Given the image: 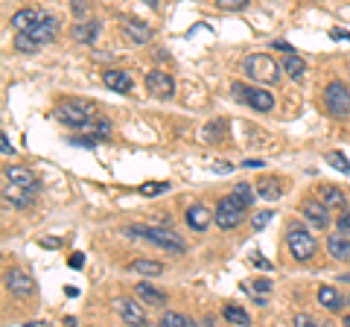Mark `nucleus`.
<instances>
[{"label": "nucleus", "mask_w": 350, "mask_h": 327, "mask_svg": "<svg viewBox=\"0 0 350 327\" xmlns=\"http://www.w3.org/2000/svg\"><path fill=\"white\" fill-rule=\"evenodd\" d=\"M53 117L59 120V123L70 126V129H94L96 126V112L91 103H82V100H68L56 105V112H53Z\"/></svg>", "instance_id": "f257e3e1"}, {"label": "nucleus", "mask_w": 350, "mask_h": 327, "mask_svg": "<svg viewBox=\"0 0 350 327\" xmlns=\"http://www.w3.org/2000/svg\"><path fill=\"white\" fill-rule=\"evenodd\" d=\"M126 234L146 239V243L163 248V252H175V254H184V252H187L184 239H181L178 234H175V231H167V228H144V225H131V228H126Z\"/></svg>", "instance_id": "f03ea898"}, {"label": "nucleus", "mask_w": 350, "mask_h": 327, "mask_svg": "<svg viewBox=\"0 0 350 327\" xmlns=\"http://www.w3.org/2000/svg\"><path fill=\"white\" fill-rule=\"evenodd\" d=\"M286 246H289V252H292V257L298 260V263H306V260H312L315 252H319V243H315V237L306 231L301 222H292V225L286 228Z\"/></svg>", "instance_id": "7ed1b4c3"}, {"label": "nucleus", "mask_w": 350, "mask_h": 327, "mask_svg": "<svg viewBox=\"0 0 350 327\" xmlns=\"http://www.w3.org/2000/svg\"><path fill=\"white\" fill-rule=\"evenodd\" d=\"M245 73L251 76L254 82H262V85H275L280 79V64L269 56V53H251V56H245L243 62Z\"/></svg>", "instance_id": "20e7f679"}, {"label": "nucleus", "mask_w": 350, "mask_h": 327, "mask_svg": "<svg viewBox=\"0 0 350 327\" xmlns=\"http://www.w3.org/2000/svg\"><path fill=\"white\" fill-rule=\"evenodd\" d=\"M245 208H248V205L239 199L237 193L222 196V199H219V205H216V225L222 228V231H231V228H237L239 222H243Z\"/></svg>", "instance_id": "39448f33"}, {"label": "nucleus", "mask_w": 350, "mask_h": 327, "mask_svg": "<svg viewBox=\"0 0 350 327\" xmlns=\"http://www.w3.org/2000/svg\"><path fill=\"white\" fill-rule=\"evenodd\" d=\"M324 108L327 114H333L338 120L350 114V88L345 82H330L324 88Z\"/></svg>", "instance_id": "423d86ee"}, {"label": "nucleus", "mask_w": 350, "mask_h": 327, "mask_svg": "<svg viewBox=\"0 0 350 327\" xmlns=\"http://www.w3.org/2000/svg\"><path fill=\"white\" fill-rule=\"evenodd\" d=\"M234 91L243 96V100L254 108V112H262V114H269L271 108H275V96H271L269 91H262V88H245V85H234Z\"/></svg>", "instance_id": "0eeeda50"}, {"label": "nucleus", "mask_w": 350, "mask_h": 327, "mask_svg": "<svg viewBox=\"0 0 350 327\" xmlns=\"http://www.w3.org/2000/svg\"><path fill=\"white\" fill-rule=\"evenodd\" d=\"M24 32H27L32 41H36V44H50V41L56 38V32H59V21L53 18V15H44L41 12V18L29 29H24Z\"/></svg>", "instance_id": "6e6552de"}, {"label": "nucleus", "mask_w": 350, "mask_h": 327, "mask_svg": "<svg viewBox=\"0 0 350 327\" xmlns=\"http://www.w3.org/2000/svg\"><path fill=\"white\" fill-rule=\"evenodd\" d=\"M146 91H149L152 96H158V100H170L172 91H175V82H172L170 73L152 70V73L146 76Z\"/></svg>", "instance_id": "1a4fd4ad"}, {"label": "nucleus", "mask_w": 350, "mask_h": 327, "mask_svg": "<svg viewBox=\"0 0 350 327\" xmlns=\"http://www.w3.org/2000/svg\"><path fill=\"white\" fill-rule=\"evenodd\" d=\"M6 289L15 292V296H21V298H29L32 292H36V283H32V278L27 275V272L9 269L6 272Z\"/></svg>", "instance_id": "9d476101"}, {"label": "nucleus", "mask_w": 350, "mask_h": 327, "mask_svg": "<svg viewBox=\"0 0 350 327\" xmlns=\"http://www.w3.org/2000/svg\"><path fill=\"white\" fill-rule=\"evenodd\" d=\"M327 211H330V208H327L324 202H304L301 205V213L306 216V222L315 225L319 231H324V228L330 225V213H327Z\"/></svg>", "instance_id": "9b49d317"}, {"label": "nucleus", "mask_w": 350, "mask_h": 327, "mask_svg": "<svg viewBox=\"0 0 350 327\" xmlns=\"http://www.w3.org/2000/svg\"><path fill=\"white\" fill-rule=\"evenodd\" d=\"M114 307H117L120 319H123L126 324H135V327H144V324H146V313L140 310L135 301H129V298H117V301H114Z\"/></svg>", "instance_id": "f8f14e48"}, {"label": "nucleus", "mask_w": 350, "mask_h": 327, "mask_svg": "<svg viewBox=\"0 0 350 327\" xmlns=\"http://www.w3.org/2000/svg\"><path fill=\"white\" fill-rule=\"evenodd\" d=\"M3 179L18 184V187H27V190H38V179L36 172L27 170V167H6L3 170Z\"/></svg>", "instance_id": "ddd939ff"}, {"label": "nucleus", "mask_w": 350, "mask_h": 327, "mask_svg": "<svg viewBox=\"0 0 350 327\" xmlns=\"http://www.w3.org/2000/svg\"><path fill=\"white\" fill-rule=\"evenodd\" d=\"M3 202L12 205V208H32V190L18 187V184L9 181L3 187Z\"/></svg>", "instance_id": "4468645a"}, {"label": "nucleus", "mask_w": 350, "mask_h": 327, "mask_svg": "<svg viewBox=\"0 0 350 327\" xmlns=\"http://www.w3.org/2000/svg\"><path fill=\"white\" fill-rule=\"evenodd\" d=\"M327 252H330L333 260H338V263H347L350 260V237L347 234H330V239H327Z\"/></svg>", "instance_id": "2eb2a0df"}, {"label": "nucleus", "mask_w": 350, "mask_h": 327, "mask_svg": "<svg viewBox=\"0 0 350 327\" xmlns=\"http://www.w3.org/2000/svg\"><path fill=\"white\" fill-rule=\"evenodd\" d=\"M103 82H105L108 91H117V94H129L131 91V76L126 70H117V68L105 70L103 73Z\"/></svg>", "instance_id": "dca6fc26"}, {"label": "nucleus", "mask_w": 350, "mask_h": 327, "mask_svg": "<svg viewBox=\"0 0 350 327\" xmlns=\"http://www.w3.org/2000/svg\"><path fill=\"white\" fill-rule=\"evenodd\" d=\"M100 21H91V18H82L79 24L73 27V38L82 41V44H96V36H100Z\"/></svg>", "instance_id": "f3484780"}, {"label": "nucleus", "mask_w": 350, "mask_h": 327, "mask_svg": "<svg viewBox=\"0 0 350 327\" xmlns=\"http://www.w3.org/2000/svg\"><path fill=\"white\" fill-rule=\"evenodd\" d=\"M184 220H187V225L193 228V231H207V225H211V211L204 208V205H190L187 213H184Z\"/></svg>", "instance_id": "a211bd4d"}, {"label": "nucleus", "mask_w": 350, "mask_h": 327, "mask_svg": "<svg viewBox=\"0 0 350 327\" xmlns=\"http://www.w3.org/2000/svg\"><path fill=\"white\" fill-rule=\"evenodd\" d=\"M319 301H321V307L324 310H330V313H342L345 310V298L338 296V289H333V287H319Z\"/></svg>", "instance_id": "6ab92c4d"}, {"label": "nucleus", "mask_w": 350, "mask_h": 327, "mask_svg": "<svg viewBox=\"0 0 350 327\" xmlns=\"http://www.w3.org/2000/svg\"><path fill=\"white\" fill-rule=\"evenodd\" d=\"M135 296L144 298L146 304H152V307H163V304H167V292H161L158 287H152V283H137Z\"/></svg>", "instance_id": "aec40b11"}, {"label": "nucleus", "mask_w": 350, "mask_h": 327, "mask_svg": "<svg viewBox=\"0 0 350 327\" xmlns=\"http://www.w3.org/2000/svg\"><path fill=\"white\" fill-rule=\"evenodd\" d=\"M123 29H126V36L135 41V44H146V41L152 38V29L144 24V21H137V18H131V21H126L123 24Z\"/></svg>", "instance_id": "412c9836"}, {"label": "nucleus", "mask_w": 350, "mask_h": 327, "mask_svg": "<svg viewBox=\"0 0 350 327\" xmlns=\"http://www.w3.org/2000/svg\"><path fill=\"white\" fill-rule=\"evenodd\" d=\"M41 18V12H38V9H18V12L12 15V27L18 29V32H24V29H29L32 24H36V21Z\"/></svg>", "instance_id": "4be33fe9"}, {"label": "nucleus", "mask_w": 350, "mask_h": 327, "mask_svg": "<svg viewBox=\"0 0 350 327\" xmlns=\"http://www.w3.org/2000/svg\"><path fill=\"white\" fill-rule=\"evenodd\" d=\"M283 68H286V73L292 76L295 82H301L304 73H306V64H304V59L298 56V53H286V59H283Z\"/></svg>", "instance_id": "5701e85b"}, {"label": "nucleus", "mask_w": 350, "mask_h": 327, "mask_svg": "<svg viewBox=\"0 0 350 327\" xmlns=\"http://www.w3.org/2000/svg\"><path fill=\"white\" fill-rule=\"evenodd\" d=\"M129 269L135 272V275H146V278H155L163 272V263L158 260H135V263H129Z\"/></svg>", "instance_id": "b1692460"}, {"label": "nucleus", "mask_w": 350, "mask_h": 327, "mask_svg": "<svg viewBox=\"0 0 350 327\" xmlns=\"http://www.w3.org/2000/svg\"><path fill=\"white\" fill-rule=\"evenodd\" d=\"M280 181L278 179H262V181H257V196H262V199H269V202H275V199H280Z\"/></svg>", "instance_id": "393cba45"}, {"label": "nucleus", "mask_w": 350, "mask_h": 327, "mask_svg": "<svg viewBox=\"0 0 350 327\" xmlns=\"http://www.w3.org/2000/svg\"><path fill=\"white\" fill-rule=\"evenodd\" d=\"M319 199L327 205V208H345V193L338 190V187H321L319 190Z\"/></svg>", "instance_id": "a878e982"}, {"label": "nucleus", "mask_w": 350, "mask_h": 327, "mask_svg": "<svg viewBox=\"0 0 350 327\" xmlns=\"http://www.w3.org/2000/svg\"><path fill=\"white\" fill-rule=\"evenodd\" d=\"M161 324L163 327H193L196 322L190 319V315H181V313H163Z\"/></svg>", "instance_id": "bb28decb"}, {"label": "nucleus", "mask_w": 350, "mask_h": 327, "mask_svg": "<svg viewBox=\"0 0 350 327\" xmlns=\"http://www.w3.org/2000/svg\"><path fill=\"white\" fill-rule=\"evenodd\" d=\"M222 319H225L228 324H248V322H251V319H248V313H245V310H239V307H234V304L222 310Z\"/></svg>", "instance_id": "cd10ccee"}, {"label": "nucleus", "mask_w": 350, "mask_h": 327, "mask_svg": "<svg viewBox=\"0 0 350 327\" xmlns=\"http://www.w3.org/2000/svg\"><path fill=\"white\" fill-rule=\"evenodd\" d=\"M38 47H41V44H36V41H32L27 32H18V36H15V50H18V53H36Z\"/></svg>", "instance_id": "c85d7f7f"}, {"label": "nucleus", "mask_w": 350, "mask_h": 327, "mask_svg": "<svg viewBox=\"0 0 350 327\" xmlns=\"http://www.w3.org/2000/svg\"><path fill=\"white\" fill-rule=\"evenodd\" d=\"M271 220H275V211L266 208V211L254 213V220H251V228H254V231H266V225H269Z\"/></svg>", "instance_id": "c756f323"}, {"label": "nucleus", "mask_w": 350, "mask_h": 327, "mask_svg": "<svg viewBox=\"0 0 350 327\" xmlns=\"http://www.w3.org/2000/svg\"><path fill=\"white\" fill-rule=\"evenodd\" d=\"M170 184L167 181H152V184H140V196H158V193H167Z\"/></svg>", "instance_id": "7c9ffc66"}, {"label": "nucleus", "mask_w": 350, "mask_h": 327, "mask_svg": "<svg viewBox=\"0 0 350 327\" xmlns=\"http://www.w3.org/2000/svg\"><path fill=\"white\" fill-rule=\"evenodd\" d=\"M234 193H237L239 199H243L248 208H251V202H254V190H251V184H248V181H239L237 187H234Z\"/></svg>", "instance_id": "2f4dec72"}, {"label": "nucleus", "mask_w": 350, "mask_h": 327, "mask_svg": "<svg viewBox=\"0 0 350 327\" xmlns=\"http://www.w3.org/2000/svg\"><path fill=\"white\" fill-rule=\"evenodd\" d=\"M219 9H225V12H239V9L248 6V0H216Z\"/></svg>", "instance_id": "473e14b6"}, {"label": "nucleus", "mask_w": 350, "mask_h": 327, "mask_svg": "<svg viewBox=\"0 0 350 327\" xmlns=\"http://www.w3.org/2000/svg\"><path fill=\"white\" fill-rule=\"evenodd\" d=\"M327 161H330L336 170H342L345 176H350V164L345 161V155H338V152H330V155H327Z\"/></svg>", "instance_id": "72a5a7b5"}, {"label": "nucleus", "mask_w": 350, "mask_h": 327, "mask_svg": "<svg viewBox=\"0 0 350 327\" xmlns=\"http://www.w3.org/2000/svg\"><path fill=\"white\" fill-rule=\"evenodd\" d=\"M338 231H342V234H350V205H345L342 213H338Z\"/></svg>", "instance_id": "f704fd0d"}, {"label": "nucleus", "mask_w": 350, "mask_h": 327, "mask_svg": "<svg viewBox=\"0 0 350 327\" xmlns=\"http://www.w3.org/2000/svg\"><path fill=\"white\" fill-rule=\"evenodd\" d=\"M73 12H76V18H85V12H88V0H73Z\"/></svg>", "instance_id": "c9c22d12"}, {"label": "nucleus", "mask_w": 350, "mask_h": 327, "mask_svg": "<svg viewBox=\"0 0 350 327\" xmlns=\"http://www.w3.org/2000/svg\"><path fill=\"white\" fill-rule=\"evenodd\" d=\"M0 149H3V155L9 158V155H15V149H12V144H9V138L6 135H0Z\"/></svg>", "instance_id": "e433bc0d"}, {"label": "nucleus", "mask_w": 350, "mask_h": 327, "mask_svg": "<svg viewBox=\"0 0 350 327\" xmlns=\"http://www.w3.org/2000/svg\"><path fill=\"white\" fill-rule=\"evenodd\" d=\"M254 289H257V292H269V289H271V280H266V278L254 280Z\"/></svg>", "instance_id": "4c0bfd02"}, {"label": "nucleus", "mask_w": 350, "mask_h": 327, "mask_svg": "<svg viewBox=\"0 0 350 327\" xmlns=\"http://www.w3.org/2000/svg\"><path fill=\"white\" fill-rule=\"evenodd\" d=\"M82 266H85V257L82 254H73L70 257V269H82Z\"/></svg>", "instance_id": "58836bf2"}, {"label": "nucleus", "mask_w": 350, "mask_h": 327, "mask_svg": "<svg viewBox=\"0 0 350 327\" xmlns=\"http://www.w3.org/2000/svg\"><path fill=\"white\" fill-rule=\"evenodd\" d=\"M330 38H336V41H338V38L350 41V32H345V29H333V32H330Z\"/></svg>", "instance_id": "ea45409f"}, {"label": "nucleus", "mask_w": 350, "mask_h": 327, "mask_svg": "<svg viewBox=\"0 0 350 327\" xmlns=\"http://www.w3.org/2000/svg\"><path fill=\"white\" fill-rule=\"evenodd\" d=\"M275 50H283V53H295V50H292V44H286V41H280V38L275 41Z\"/></svg>", "instance_id": "a19ab883"}, {"label": "nucleus", "mask_w": 350, "mask_h": 327, "mask_svg": "<svg viewBox=\"0 0 350 327\" xmlns=\"http://www.w3.org/2000/svg\"><path fill=\"white\" fill-rule=\"evenodd\" d=\"M295 324H301V327H306V324H315L310 315H295Z\"/></svg>", "instance_id": "79ce46f5"}, {"label": "nucleus", "mask_w": 350, "mask_h": 327, "mask_svg": "<svg viewBox=\"0 0 350 327\" xmlns=\"http://www.w3.org/2000/svg\"><path fill=\"white\" fill-rule=\"evenodd\" d=\"M144 3H149V6H155V3H158V0H144Z\"/></svg>", "instance_id": "37998d69"}, {"label": "nucleus", "mask_w": 350, "mask_h": 327, "mask_svg": "<svg viewBox=\"0 0 350 327\" xmlns=\"http://www.w3.org/2000/svg\"><path fill=\"white\" fill-rule=\"evenodd\" d=\"M347 301H350V298H347Z\"/></svg>", "instance_id": "c03bdc74"}]
</instances>
